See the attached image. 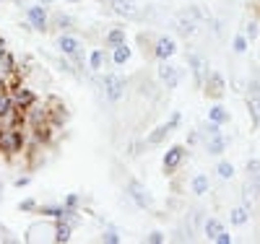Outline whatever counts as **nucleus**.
Returning <instances> with one entry per match:
<instances>
[{"mask_svg": "<svg viewBox=\"0 0 260 244\" xmlns=\"http://www.w3.org/2000/svg\"><path fill=\"white\" fill-rule=\"evenodd\" d=\"M107 47H117V44H125V29H112L107 34Z\"/></svg>", "mask_w": 260, "mask_h": 244, "instance_id": "obj_25", "label": "nucleus"}, {"mask_svg": "<svg viewBox=\"0 0 260 244\" xmlns=\"http://www.w3.org/2000/svg\"><path fill=\"white\" fill-rule=\"evenodd\" d=\"M42 3H55V0H42Z\"/></svg>", "mask_w": 260, "mask_h": 244, "instance_id": "obj_40", "label": "nucleus"}, {"mask_svg": "<svg viewBox=\"0 0 260 244\" xmlns=\"http://www.w3.org/2000/svg\"><path fill=\"white\" fill-rule=\"evenodd\" d=\"M216 174L221 177V180H232L234 177V166L229 161H219V166H216Z\"/></svg>", "mask_w": 260, "mask_h": 244, "instance_id": "obj_27", "label": "nucleus"}, {"mask_svg": "<svg viewBox=\"0 0 260 244\" xmlns=\"http://www.w3.org/2000/svg\"><path fill=\"white\" fill-rule=\"evenodd\" d=\"M187 62H190V68H192V73H195V81L203 86V81H206V71H208V62H206L198 52H192V55L187 57Z\"/></svg>", "mask_w": 260, "mask_h": 244, "instance_id": "obj_16", "label": "nucleus"}, {"mask_svg": "<svg viewBox=\"0 0 260 244\" xmlns=\"http://www.w3.org/2000/svg\"><path fill=\"white\" fill-rule=\"evenodd\" d=\"M112 11L127 21H136L143 16V6L138 3V0H112Z\"/></svg>", "mask_w": 260, "mask_h": 244, "instance_id": "obj_2", "label": "nucleus"}, {"mask_svg": "<svg viewBox=\"0 0 260 244\" xmlns=\"http://www.w3.org/2000/svg\"><path fill=\"white\" fill-rule=\"evenodd\" d=\"M229 221H232L234 226H245L247 221H250V208H245V205L232 208V211H229Z\"/></svg>", "mask_w": 260, "mask_h": 244, "instance_id": "obj_17", "label": "nucleus"}, {"mask_svg": "<svg viewBox=\"0 0 260 244\" xmlns=\"http://www.w3.org/2000/svg\"><path fill=\"white\" fill-rule=\"evenodd\" d=\"M52 24H55V26L71 29V26H73V18H71V16H65V13H57V16H52Z\"/></svg>", "mask_w": 260, "mask_h": 244, "instance_id": "obj_30", "label": "nucleus"}, {"mask_svg": "<svg viewBox=\"0 0 260 244\" xmlns=\"http://www.w3.org/2000/svg\"><path fill=\"white\" fill-rule=\"evenodd\" d=\"M29 182H31V177H18V180H16L13 185H16V187H26Z\"/></svg>", "mask_w": 260, "mask_h": 244, "instance_id": "obj_39", "label": "nucleus"}, {"mask_svg": "<svg viewBox=\"0 0 260 244\" xmlns=\"http://www.w3.org/2000/svg\"><path fill=\"white\" fill-rule=\"evenodd\" d=\"M203 91H206V96H211V99H221L224 94H226V81H224V76L221 73H208L206 76V81H203Z\"/></svg>", "mask_w": 260, "mask_h": 244, "instance_id": "obj_3", "label": "nucleus"}, {"mask_svg": "<svg viewBox=\"0 0 260 244\" xmlns=\"http://www.w3.org/2000/svg\"><path fill=\"white\" fill-rule=\"evenodd\" d=\"M177 125H180V112L172 115V120H169L167 125H159L154 132H148V135H146V143H148V146H159L161 141H167V135H169V132L175 130Z\"/></svg>", "mask_w": 260, "mask_h": 244, "instance_id": "obj_5", "label": "nucleus"}, {"mask_svg": "<svg viewBox=\"0 0 260 244\" xmlns=\"http://www.w3.org/2000/svg\"><path fill=\"white\" fill-rule=\"evenodd\" d=\"M247 174H250V177H260V161H257V159L247 161Z\"/></svg>", "mask_w": 260, "mask_h": 244, "instance_id": "obj_34", "label": "nucleus"}, {"mask_svg": "<svg viewBox=\"0 0 260 244\" xmlns=\"http://www.w3.org/2000/svg\"><path fill=\"white\" fill-rule=\"evenodd\" d=\"M247 109H250L252 122L260 125V94H250V96H247Z\"/></svg>", "mask_w": 260, "mask_h": 244, "instance_id": "obj_24", "label": "nucleus"}, {"mask_svg": "<svg viewBox=\"0 0 260 244\" xmlns=\"http://www.w3.org/2000/svg\"><path fill=\"white\" fill-rule=\"evenodd\" d=\"M221 231H224V226H221V221H219V218H208L206 224H203V234H206L208 239H216Z\"/></svg>", "mask_w": 260, "mask_h": 244, "instance_id": "obj_21", "label": "nucleus"}, {"mask_svg": "<svg viewBox=\"0 0 260 244\" xmlns=\"http://www.w3.org/2000/svg\"><path fill=\"white\" fill-rule=\"evenodd\" d=\"M16 3H18V0H16Z\"/></svg>", "mask_w": 260, "mask_h": 244, "instance_id": "obj_43", "label": "nucleus"}, {"mask_svg": "<svg viewBox=\"0 0 260 244\" xmlns=\"http://www.w3.org/2000/svg\"><path fill=\"white\" fill-rule=\"evenodd\" d=\"M125 88H127V81L122 76H115V73L104 76V91H107V99L110 101H120L125 96Z\"/></svg>", "mask_w": 260, "mask_h": 244, "instance_id": "obj_1", "label": "nucleus"}, {"mask_svg": "<svg viewBox=\"0 0 260 244\" xmlns=\"http://www.w3.org/2000/svg\"><path fill=\"white\" fill-rule=\"evenodd\" d=\"M26 18H29V26L37 29V31H45L47 24H50L47 11L42 8V6H29V8H26Z\"/></svg>", "mask_w": 260, "mask_h": 244, "instance_id": "obj_11", "label": "nucleus"}, {"mask_svg": "<svg viewBox=\"0 0 260 244\" xmlns=\"http://www.w3.org/2000/svg\"><path fill=\"white\" fill-rule=\"evenodd\" d=\"M245 37H247L250 42H252V39L257 37V21H250V24L245 26Z\"/></svg>", "mask_w": 260, "mask_h": 244, "instance_id": "obj_33", "label": "nucleus"}, {"mask_svg": "<svg viewBox=\"0 0 260 244\" xmlns=\"http://www.w3.org/2000/svg\"><path fill=\"white\" fill-rule=\"evenodd\" d=\"M102 241H107V244H120V234H117L115 229H107V231L102 234Z\"/></svg>", "mask_w": 260, "mask_h": 244, "instance_id": "obj_32", "label": "nucleus"}, {"mask_svg": "<svg viewBox=\"0 0 260 244\" xmlns=\"http://www.w3.org/2000/svg\"><path fill=\"white\" fill-rule=\"evenodd\" d=\"M164 239H167V236H164L161 231H151V234L146 236V241H151V244H161Z\"/></svg>", "mask_w": 260, "mask_h": 244, "instance_id": "obj_35", "label": "nucleus"}, {"mask_svg": "<svg viewBox=\"0 0 260 244\" xmlns=\"http://www.w3.org/2000/svg\"><path fill=\"white\" fill-rule=\"evenodd\" d=\"M175 26H177V34L180 37H192L195 31H198V21H195V16L190 11H182L175 18Z\"/></svg>", "mask_w": 260, "mask_h": 244, "instance_id": "obj_10", "label": "nucleus"}, {"mask_svg": "<svg viewBox=\"0 0 260 244\" xmlns=\"http://www.w3.org/2000/svg\"><path fill=\"white\" fill-rule=\"evenodd\" d=\"M175 52H177V44H175V39H172V37H159V39H156L154 55H156L159 60H169Z\"/></svg>", "mask_w": 260, "mask_h": 244, "instance_id": "obj_13", "label": "nucleus"}, {"mask_svg": "<svg viewBox=\"0 0 260 244\" xmlns=\"http://www.w3.org/2000/svg\"><path fill=\"white\" fill-rule=\"evenodd\" d=\"M57 47H60V52H62V55L78 57V52H81V42H78L73 34H60V39H57Z\"/></svg>", "mask_w": 260, "mask_h": 244, "instance_id": "obj_15", "label": "nucleus"}, {"mask_svg": "<svg viewBox=\"0 0 260 244\" xmlns=\"http://www.w3.org/2000/svg\"><path fill=\"white\" fill-rule=\"evenodd\" d=\"M39 213H42V216H52V218H62L65 205H42V208H39Z\"/></svg>", "mask_w": 260, "mask_h": 244, "instance_id": "obj_26", "label": "nucleus"}, {"mask_svg": "<svg viewBox=\"0 0 260 244\" xmlns=\"http://www.w3.org/2000/svg\"><path fill=\"white\" fill-rule=\"evenodd\" d=\"M242 200H245V208H255L260 205V177H250L242 187Z\"/></svg>", "mask_w": 260, "mask_h": 244, "instance_id": "obj_7", "label": "nucleus"}, {"mask_svg": "<svg viewBox=\"0 0 260 244\" xmlns=\"http://www.w3.org/2000/svg\"><path fill=\"white\" fill-rule=\"evenodd\" d=\"M18 208H21V211H34V208H37V203L31 200V197H26V200H21V205H18Z\"/></svg>", "mask_w": 260, "mask_h": 244, "instance_id": "obj_38", "label": "nucleus"}, {"mask_svg": "<svg viewBox=\"0 0 260 244\" xmlns=\"http://www.w3.org/2000/svg\"><path fill=\"white\" fill-rule=\"evenodd\" d=\"M159 78H161V83L167 88H177V83H180V68H175V65L167 62V60H161L159 62Z\"/></svg>", "mask_w": 260, "mask_h": 244, "instance_id": "obj_12", "label": "nucleus"}, {"mask_svg": "<svg viewBox=\"0 0 260 244\" xmlns=\"http://www.w3.org/2000/svg\"><path fill=\"white\" fill-rule=\"evenodd\" d=\"M208 120H213V122H219V125H224V122H229V112L221 107V104H213L211 109H208Z\"/></svg>", "mask_w": 260, "mask_h": 244, "instance_id": "obj_22", "label": "nucleus"}, {"mask_svg": "<svg viewBox=\"0 0 260 244\" xmlns=\"http://www.w3.org/2000/svg\"><path fill=\"white\" fill-rule=\"evenodd\" d=\"M115 52H112V62L115 65H125L127 60H130V47H127V42L125 44H117V47H112Z\"/></svg>", "mask_w": 260, "mask_h": 244, "instance_id": "obj_23", "label": "nucleus"}, {"mask_svg": "<svg viewBox=\"0 0 260 244\" xmlns=\"http://www.w3.org/2000/svg\"><path fill=\"white\" fill-rule=\"evenodd\" d=\"M89 65H91V71H102V65H104V52H102V50H94L91 57H89Z\"/></svg>", "mask_w": 260, "mask_h": 244, "instance_id": "obj_28", "label": "nucleus"}, {"mask_svg": "<svg viewBox=\"0 0 260 244\" xmlns=\"http://www.w3.org/2000/svg\"><path fill=\"white\" fill-rule=\"evenodd\" d=\"M226 143H229V141H226L224 135H213V138L206 141V151L211 153V156H219V153H224Z\"/></svg>", "mask_w": 260, "mask_h": 244, "instance_id": "obj_18", "label": "nucleus"}, {"mask_svg": "<svg viewBox=\"0 0 260 244\" xmlns=\"http://www.w3.org/2000/svg\"><path fill=\"white\" fill-rule=\"evenodd\" d=\"M232 47H234V52H237V55H242V52H247V37H245V34H240V37H234V42H232Z\"/></svg>", "mask_w": 260, "mask_h": 244, "instance_id": "obj_29", "label": "nucleus"}, {"mask_svg": "<svg viewBox=\"0 0 260 244\" xmlns=\"http://www.w3.org/2000/svg\"><path fill=\"white\" fill-rule=\"evenodd\" d=\"M185 146H172L167 153H164V159H161V166H164V171L167 174H172V171H175L180 164H182V159H185Z\"/></svg>", "mask_w": 260, "mask_h": 244, "instance_id": "obj_9", "label": "nucleus"}, {"mask_svg": "<svg viewBox=\"0 0 260 244\" xmlns=\"http://www.w3.org/2000/svg\"><path fill=\"white\" fill-rule=\"evenodd\" d=\"M21 146H24V135H21V130H16V127L0 130V148H3L6 153H18Z\"/></svg>", "mask_w": 260, "mask_h": 244, "instance_id": "obj_4", "label": "nucleus"}, {"mask_svg": "<svg viewBox=\"0 0 260 244\" xmlns=\"http://www.w3.org/2000/svg\"><path fill=\"white\" fill-rule=\"evenodd\" d=\"M71 231H73V226L68 224V221L57 218V231H55V241H57V244H65V241H71Z\"/></svg>", "mask_w": 260, "mask_h": 244, "instance_id": "obj_19", "label": "nucleus"}, {"mask_svg": "<svg viewBox=\"0 0 260 244\" xmlns=\"http://www.w3.org/2000/svg\"><path fill=\"white\" fill-rule=\"evenodd\" d=\"M203 130H206V135H208V138L221 135V125H219V122H213V120H208V122L203 125Z\"/></svg>", "mask_w": 260, "mask_h": 244, "instance_id": "obj_31", "label": "nucleus"}, {"mask_svg": "<svg viewBox=\"0 0 260 244\" xmlns=\"http://www.w3.org/2000/svg\"><path fill=\"white\" fill-rule=\"evenodd\" d=\"M213 241H216V244H232V241H234V236H229L226 231H221V234H219V236H216Z\"/></svg>", "mask_w": 260, "mask_h": 244, "instance_id": "obj_36", "label": "nucleus"}, {"mask_svg": "<svg viewBox=\"0 0 260 244\" xmlns=\"http://www.w3.org/2000/svg\"><path fill=\"white\" fill-rule=\"evenodd\" d=\"M71 3H78V0H71Z\"/></svg>", "mask_w": 260, "mask_h": 244, "instance_id": "obj_42", "label": "nucleus"}, {"mask_svg": "<svg viewBox=\"0 0 260 244\" xmlns=\"http://www.w3.org/2000/svg\"><path fill=\"white\" fill-rule=\"evenodd\" d=\"M62 205H68V208H76V205H78V195H76V192H71L68 197H65V203H62Z\"/></svg>", "mask_w": 260, "mask_h": 244, "instance_id": "obj_37", "label": "nucleus"}, {"mask_svg": "<svg viewBox=\"0 0 260 244\" xmlns=\"http://www.w3.org/2000/svg\"><path fill=\"white\" fill-rule=\"evenodd\" d=\"M11 99H13V107L16 109H29L34 101H37V96L31 94V91H26V88H11Z\"/></svg>", "mask_w": 260, "mask_h": 244, "instance_id": "obj_14", "label": "nucleus"}, {"mask_svg": "<svg viewBox=\"0 0 260 244\" xmlns=\"http://www.w3.org/2000/svg\"><path fill=\"white\" fill-rule=\"evenodd\" d=\"M55 231H57V224H34L29 226L26 239L29 241H55Z\"/></svg>", "mask_w": 260, "mask_h": 244, "instance_id": "obj_6", "label": "nucleus"}, {"mask_svg": "<svg viewBox=\"0 0 260 244\" xmlns=\"http://www.w3.org/2000/svg\"><path fill=\"white\" fill-rule=\"evenodd\" d=\"M190 187H192V192H195V195H206V192H208V187H211V182H208V174H195Z\"/></svg>", "mask_w": 260, "mask_h": 244, "instance_id": "obj_20", "label": "nucleus"}, {"mask_svg": "<svg viewBox=\"0 0 260 244\" xmlns=\"http://www.w3.org/2000/svg\"><path fill=\"white\" fill-rule=\"evenodd\" d=\"M0 195H3V185H0Z\"/></svg>", "mask_w": 260, "mask_h": 244, "instance_id": "obj_41", "label": "nucleus"}, {"mask_svg": "<svg viewBox=\"0 0 260 244\" xmlns=\"http://www.w3.org/2000/svg\"><path fill=\"white\" fill-rule=\"evenodd\" d=\"M127 195L133 197V203H136L138 208H151V205H154V197H151V192H148L141 182H136V180L127 185Z\"/></svg>", "mask_w": 260, "mask_h": 244, "instance_id": "obj_8", "label": "nucleus"}]
</instances>
